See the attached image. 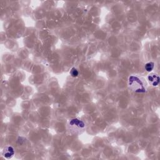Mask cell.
<instances>
[{
    "label": "cell",
    "mask_w": 160,
    "mask_h": 160,
    "mask_svg": "<svg viewBox=\"0 0 160 160\" xmlns=\"http://www.w3.org/2000/svg\"><path fill=\"white\" fill-rule=\"evenodd\" d=\"M128 81L130 88L135 93H143L146 91V89L144 87L143 82L138 77L131 76L129 78Z\"/></svg>",
    "instance_id": "cell-1"
},
{
    "label": "cell",
    "mask_w": 160,
    "mask_h": 160,
    "mask_svg": "<svg viewBox=\"0 0 160 160\" xmlns=\"http://www.w3.org/2000/svg\"><path fill=\"white\" fill-rule=\"evenodd\" d=\"M15 155L14 149L12 146H6L3 151V155L6 159H10L12 158L13 155Z\"/></svg>",
    "instance_id": "cell-2"
},
{
    "label": "cell",
    "mask_w": 160,
    "mask_h": 160,
    "mask_svg": "<svg viewBox=\"0 0 160 160\" xmlns=\"http://www.w3.org/2000/svg\"><path fill=\"white\" fill-rule=\"evenodd\" d=\"M148 79L153 87L158 86L159 83V77L155 73H151L149 74L148 77Z\"/></svg>",
    "instance_id": "cell-3"
},
{
    "label": "cell",
    "mask_w": 160,
    "mask_h": 160,
    "mask_svg": "<svg viewBox=\"0 0 160 160\" xmlns=\"http://www.w3.org/2000/svg\"><path fill=\"white\" fill-rule=\"evenodd\" d=\"M155 66V63L153 62H149L147 63L145 65V70L148 72H151Z\"/></svg>",
    "instance_id": "cell-4"
},
{
    "label": "cell",
    "mask_w": 160,
    "mask_h": 160,
    "mask_svg": "<svg viewBox=\"0 0 160 160\" xmlns=\"http://www.w3.org/2000/svg\"><path fill=\"white\" fill-rule=\"evenodd\" d=\"M70 75L73 78H77L79 75V72L75 68H72L70 71Z\"/></svg>",
    "instance_id": "cell-5"
}]
</instances>
